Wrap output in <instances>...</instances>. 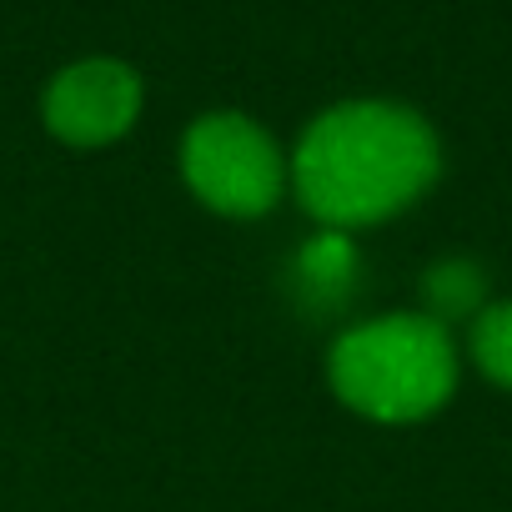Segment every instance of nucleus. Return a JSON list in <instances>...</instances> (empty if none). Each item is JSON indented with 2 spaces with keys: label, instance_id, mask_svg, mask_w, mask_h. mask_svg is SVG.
Instances as JSON below:
<instances>
[{
  "label": "nucleus",
  "instance_id": "39448f33",
  "mask_svg": "<svg viewBox=\"0 0 512 512\" xmlns=\"http://www.w3.org/2000/svg\"><path fill=\"white\" fill-rule=\"evenodd\" d=\"M467 352H472V367L512 392V302H492L472 317V337H467Z\"/></svg>",
  "mask_w": 512,
  "mask_h": 512
},
{
  "label": "nucleus",
  "instance_id": "f257e3e1",
  "mask_svg": "<svg viewBox=\"0 0 512 512\" xmlns=\"http://www.w3.org/2000/svg\"><path fill=\"white\" fill-rule=\"evenodd\" d=\"M302 211L332 231H362L417 206L437 171V131L397 101H342L322 111L287 156Z\"/></svg>",
  "mask_w": 512,
  "mask_h": 512
},
{
  "label": "nucleus",
  "instance_id": "f03ea898",
  "mask_svg": "<svg viewBox=\"0 0 512 512\" xmlns=\"http://www.w3.org/2000/svg\"><path fill=\"white\" fill-rule=\"evenodd\" d=\"M327 382L367 422L407 427L442 412L457 392V347L432 312H387L347 327L327 352Z\"/></svg>",
  "mask_w": 512,
  "mask_h": 512
},
{
  "label": "nucleus",
  "instance_id": "7ed1b4c3",
  "mask_svg": "<svg viewBox=\"0 0 512 512\" xmlns=\"http://www.w3.org/2000/svg\"><path fill=\"white\" fill-rule=\"evenodd\" d=\"M176 161H181L186 191L231 221L267 216L292 181V166L282 146L272 141V131L241 111H211L191 121Z\"/></svg>",
  "mask_w": 512,
  "mask_h": 512
},
{
  "label": "nucleus",
  "instance_id": "20e7f679",
  "mask_svg": "<svg viewBox=\"0 0 512 512\" xmlns=\"http://www.w3.org/2000/svg\"><path fill=\"white\" fill-rule=\"evenodd\" d=\"M136 116H141V76L111 56H91V61L66 66L41 96L46 131L76 151H96V146L121 141L136 126Z\"/></svg>",
  "mask_w": 512,
  "mask_h": 512
}]
</instances>
